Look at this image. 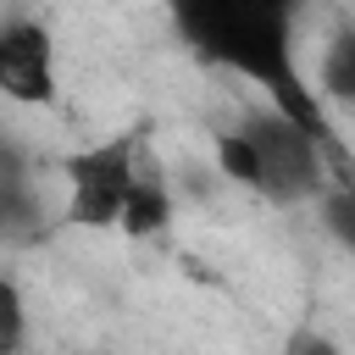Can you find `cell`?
Returning a JSON list of instances; mask_svg holds the SVG:
<instances>
[{
    "label": "cell",
    "mask_w": 355,
    "mask_h": 355,
    "mask_svg": "<svg viewBox=\"0 0 355 355\" xmlns=\"http://www.w3.org/2000/svg\"><path fill=\"white\" fill-rule=\"evenodd\" d=\"M283 355H344V344L333 333H322V327H294L288 344H283Z\"/></svg>",
    "instance_id": "9"
},
{
    "label": "cell",
    "mask_w": 355,
    "mask_h": 355,
    "mask_svg": "<svg viewBox=\"0 0 355 355\" xmlns=\"http://www.w3.org/2000/svg\"><path fill=\"white\" fill-rule=\"evenodd\" d=\"M300 11L305 0H166V17L194 61L244 78L266 94V105L333 144L327 105L300 67Z\"/></svg>",
    "instance_id": "1"
},
{
    "label": "cell",
    "mask_w": 355,
    "mask_h": 355,
    "mask_svg": "<svg viewBox=\"0 0 355 355\" xmlns=\"http://www.w3.org/2000/svg\"><path fill=\"white\" fill-rule=\"evenodd\" d=\"M316 94L322 105L355 111V28H338L316 55Z\"/></svg>",
    "instance_id": "6"
},
{
    "label": "cell",
    "mask_w": 355,
    "mask_h": 355,
    "mask_svg": "<svg viewBox=\"0 0 355 355\" xmlns=\"http://www.w3.org/2000/svg\"><path fill=\"white\" fill-rule=\"evenodd\" d=\"M211 150H216V172L266 205H316L333 189L338 144L283 116L277 105H261L239 128H222Z\"/></svg>",
    "instance_id": "2"
},
{
    "label": "cell",
    "mask_w": 355,
    "mask_h": 355,
    "mask_svg": "<svg viewBox=\"0 0 355 355\" xmlns=\"http://www.w3.org/2000/svg\"><path fill=\"white\" fill-rule=\"evenodd\" d=\"M316 216H322V233L355 261V172L333 178V189L316 200Z\"/></svg>",
    "instance_id": "7"
},
{
    "label": "cell",
    "mask_w": 355,
    "mask_h": 355,
    "mask_svg": "<svg viewBox=\"0 0 355 355\" xmlns=\"http://www.w3.org/2000/svg\"><path fill=\"white\" fill-rule=\"evenodd\" d=\"M172 189H166V178H155L150 166L139 172V183H133V194H128V211H122V227L116 233H128V239H161L166 227H172Z\"/></svg>",
    "instance_id": "5"
},
{
    "label": "cell",
    "mask_w": 355,
    "mask_h": 355,
    "mask_svg": "<svg viewBox=\"0 0 355 355\" xmlns=\"http://www.w3.org/2000/svg\"><path fill=\"white\" fill-rule=\"evenodd\" d=\"M22 344H28V294L6 272L0 277V355H22Z\"/></svg>",
    "instance_id": "8"
},
{
    "label": "cell",
    "mask_w": 355,
    "mask_h": 355,
    "mask_svg": "<svg viewBox=\"0 0 355 355\" xmlns=\"http://www.w3.org/2000/svg\"><path fill=\"white\" fill-rule=\"evenodd\" d=\"M61 89L55 72V39L33 17H11L0 28V94L11 105H50Z\"/></svg>",
    "instance_id": "4"
},
{
    "label": "cell",
    "mask_w": 355,
    "mask_h": 355,
    "mask_svg": "<svg viewBox=\"0 0 355 355\" xmlns=\"http://www.w3.org/2000/svg\"><path fill=\"white\" fill-rule=\"evenodd\" d=\"M144 161H139V133H111L100 144H83L61 161V183H67V222L83 233H111L122 227L128 194L139 183Z\"/></svg>",
    "instance_id": "3"
}]
</instances>
